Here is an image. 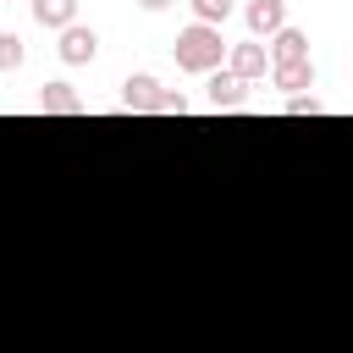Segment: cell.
Wrapping results in <instances>:
<instances>
[{
  "label": "cell",
  "mask_w": 353,
  "mask_h": 353,
  "mask_svg": "<svg viewBox=\"0 0 353 353\" xmlns=\"http://www.w3.org/2000/svg\"><path fill=\"white\" fill-rule=\"evenodd\" d=\"M226 39H221V28H204V22H188L182 33H176V44H171V55H176V72H193V77H210L221 61H226Z\"/></svg>",
  "instance_id": "6da1fadb"
},
{
  "label": "cell",
  "mask_w": 353,
  "mask_h": 353,
  "mask_svg": "<svg viewBox=\"0 0 353 353\" xmlns=\"http://www.w3.org/2000/svg\"><path fill=\"white\" fill-rule=\"evenodd\" d=\"M226 72H232L237 83H259V77L270 72V50H265L259 39H248V44H232V50H226Z\"/></svg>",
  "instance_id": "7a4b0ae2"
},
{
  "label": "cell",
  "mask_w": 353,
  "mask_h": 353,
  "mask_svg": "<svg viewBox=\"0 0 353 353\" xmlns=\"http://www.w3.org/2000/svg\"><path fill=\"white\" fill-rule=\"evenodd\" d=\"M55 55H61L66 66H88V61L99 55V33H94V28H83V22H72V28H61Z\"/></svg>",
  "instance_id": "3957f363"
},
{
  "label": "cell",
  "mask_w": 353,
  "mask_h": 353,
  "mask_svg": "<svg viewBox=\"0 0 353 353\" xmlns=\"http://www.w3.org/2000/svg\"><path fill=\"white\" fill-rule=\"evenodd\" d=\"M243 22H248L254 39H276L287 28V0H248L243 6Z\"/></svg>",
  "instance_id": "277c9868"
},
{
  "label": "cell",
  "mask_w": 353,
  "mask_h": 353,
  "mask_svg": "<svg viewBox=\"0 0 353 353\" xmlns=\"http://www.w3.org/2000/svg\"><path fill=\"white\" fill-rule=\"evenodd\" d=\"M243 88H248V83H237L226 66H215V72L204 77V99H210L215 110H237V105H243Z\"/></svg>",
  "instance_id": "5b68a950"
},
{
  "label": "cell",
  "mask_w": 353,
  "mask_h": 353,
  "mask_svg": "<svg viewBox=\"0 0 353 353\" xmlns=\"http://www.w3.org/2000/svg\"><path fill=\"white\" fill-rule=\"evenodd\" d=\"M270 83L292 99V94H309L314 88V61H287V66H270Z\"/></svg>",
  "instance_id": "8992f818"
},
{
  "label": "cell",
  "mask_w": 353,
  "mask_h": 353,
  "mask_svg": "<svg viewBox=\"0 0 353 353\" xmlns=\"http://www.w3.org/2000/svg\"><path fill=\"white\" fill-rule=\"evenodd\" d=\"M33 105H39L44 116H77V110H83V99H77V88H72V83H44Z\"/></svg>",
  "instance_id": "52a82bcc"
},
{
  "label": "cell",
  "mask_w": 353,
  "mask_h": 353,
  "mask_svg": "<svg viewBox=\"0 0 353 353\" xmlns=\"http://www.w3.org/2000/svg\"><path fill=\"white\" fill-rule=\"evenodd\" d=\"M287 61H309V33L281 28V33L270 39V66H287Z\"/></svg>",
  "instance_id": "ba28073f"
},
{
  "label": "cell",
  "mask_w": 353,
  "mask_h": 353,
  "mask_svg": "<svg viewBox=\"0 0 353 353\" xmlns=\"http://www.w3.org/2000/svg\"><path fill=\"white\" fill-rule=\"evenodd\" d=\"M154 99H160V83H154L149 72H132V77L121 83V105H127V110H154Z\"/></svg>",
  "instance_id": "9c48e42d"
},
{
  "label": "cell",
  "mask_w": 353,
  "mask_h": 353,
  "mask_svg": "<svg viewBox=\"0 0 353 353\" xmlns=\"http://www.w3.org/2000/svg\"><path fill=\"white\" fill-rule=\"evenodd\" d=\"M28 6H33V22L39 28H55L61 33V28L77 22V0H28Z\"/></svg>",
  "instance_id": "30bf717a"
},
{
  "label": "cell",
  "mask_w": 353,
  "mask_h": 353,
  "mask_svg": "<svg viewBox=\"0 0 353 353\" xmlns=\"http://www.w3.org/2000/svg\"><path fill=\"white\" fill-rule=\"evenodd\" d=\"M188 6H193V22H204V28H221L232 17V0H188Z\"/></svg>",
  "instance_id": "8fae6325"
},
{
  "label": "cell",
  "mask_w": 353,
  "mask_h": 353,
  "mask_svg": "<svg viewBox=\"0 0 353 353\" xmlns=\"http://www.w3.org/2000/svg\"><path fill=\"white\" fill-rule=\"evenodd\" d=\"M149 116H188V94L182 88H160V99H154Z\"/></svg>",
  "instance_id": "7c38bea8"
},
{
  "label": "cell",
  "mask_w": 353,
  "mask_h": 353,
  "mask_svg": "<svg viewBox=\"0 0 353 353\" xmlns=\"http://www.w3.org/2000/svg\"><path fill=\"white\" fill-rule=\"evenodd\" d=\"M17 66H22V39L0 33V72H17Z\"/></svg>",
  "instance_id": "4fadbf2b"
},
{
  "label": "cell",
  "mask_w": 353,
  "mask_h": 353,
  "mask_svg": "<svg viewBox=\"0 0 353 353\" xmlns=\"http://www.w3.org/2000/svg\"><path fill=\"white\" fill-rule=\"evenodd\" d=\"M314 110H320L314 94H292V99H287V116H314Z\"/></svg>",
  "instance_id": "5bb4252c"
},
{
  "label": "cell",
  "mask_w": 353,
  "mask_h": 353,
  "mask_svg": "<svg viewBox=\"0 0 353 353\" xmlns=\"http://www.w3.org/2000/svg\"><path fill=\"white\" fill-rule=\"evenodd\" d=\"M138 6H143V11H165L171 0H138Z\"/></svg>",
  "instance_id": "9a60e30c"
}]
</instances>
